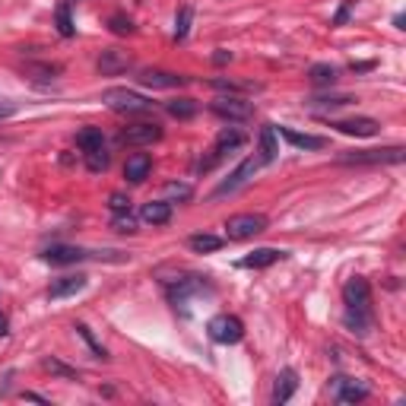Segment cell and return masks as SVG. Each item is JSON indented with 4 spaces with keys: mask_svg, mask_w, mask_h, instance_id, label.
I'll return each instance as SVG.
<instances>
[{
    "mask_svg": "<svg viewBox=\"0 0 406 406\" xmlns=\"http://www.w3.org/2000/svg\"><path fill=\"white\" fill-rule=\"evenodd\" d=\"M343 305H346V315H343V324H346V330L365 333L375 327V311H371V283L365 276H353L343 286Z\"/></svg>",
    "mask_w": 406,
    "mask_h": 406,
    "instance_id": "6da1fadb",
    "label": "cell"
},
{
    "mask_svg": "<svg viewBox=\"0 0 406 406\" xmlns=\"http://www.w3.org/2000/svg\"><path fill=\"white\" fill-rule=\"evenodd\" d=\"M42 261L48 263H80V261H112V263H124L130 261V254L124 251H86V248H73V245H51V248L42 251Z\"/></svg>",
    "mask_w": 406,
    "mask_h": 406,
    "instance_id": "7a4b0ae2",
    "label": "cell"
},
{
    "mask_svg": "<svg viewBox=\"0 0 406 406\" xmlns=\"http://www.w3.org/2000/svg\"><path fill=\"white\" fill-rule=\"evenodd\" d=\"M403 159V146H384V150H349L337 156V162L339 166H400Z\"/></svg>",
    "mask_w": 406,
    "mask_h": 406,
    "instance_id": "3957f363",
    "label": "cell"
},
{
    "mask_svg": "<svg viewBox=\"0 0 406 406\" xmlns=\"http://www.w3.org/2000/svg\"><path fill=\"white\" fill-rule=\"evenodd\" d=\"M102 102L105 108H112L114 114H146L152 112V98L140 96L134 89H124V86H114V89L102 92Z\"/></svg>",
    "mask_w": 406,
    "mask_h": 406,
    "instance_id": "277c9868",
    "label": "cell"
},
{
    "mask_svg": "<svg viewBox=\"0 0 406 406\" xmlns=\"http://www.w3.org/2000/svg\"><path fill=\"white\" fill-rule=\"evenodd\" d=\"M267 226H270V219L263 216V213H235V216L226 219V238L229 241H248L254 238V235L267 232Z\"/></svg>",
    "mask_w": 406,
    "mask_h": 406,
    "instance_id": "5b68a950",
    "label": "cell"
},
{
    "mask_svg": "<svg viewBox=\"0 0 406 406\" xmlns=\"http://www.w3.org/2000/svg\"><path fill=\"white\" fill-rule=\"evenodd\" d=\"M206 337H210L213 343H219V346H235V343H241V337H245V324H241V317L222 311V315L206 321Z\"/></svg>",
    "mask_w": 406,
    "mask_h": 406,
    "instance_id": "8992f818",
    "label": "cell"
},
{
    "mask_svg": "<svg viewBox=\"0 0 406 406\" xmlns=\"http://www.w3.org/2000/svg\"><path fill=\"white\" fill-rule=\"evenodd\" d=\"M248 136L241 134V130H235V127H226V130H219V136H216V143H213V150L206 152V156L197 162V172H213V168L226 159V152H232V150H238L241 143H245Z\"/></svg>",
    "mask_w": 406,
    "mask_h": 406,
    "instance_id": "52a82bcc",
    "label": "cell"
},
{
    "mask_svg": "<svg viewBox=\"0 0 406 406\" xmlns=\"http://www.w3.org/2000/svg\"><path fill=\"white\" fill-rule=\"evenodd\" d=\"M210 112L222 121H251L254 118V105L245 96H219L210 102Z\"/></svg>",
    "mask_w": 406,
    "mask_h": 406,
    "instance_id": "ba28073f",
    "label": "cell"
},
{
    "mask_svg": "<svg viewBox=\"0 0 406 406\" xmlns=\"http://www.w3.org/2000/svg\"><path fill=\"white\" fill-rule=\"evenodd\" d=\"M162 140V124L156 121H140V124H130L118 134L121 146H152Z\"/></svg>",
    "mask_w": 406,
    "mask_h": 406,
    "instance_id": "9c48e42d",
    "label": "cell"
},
{
    "mask_svg": "<svg viewBox=\"0 0 406 406\" xmlns=\"http://www.w3.org/2000/svg\"><path fill=\"white\" fill-rule=\"evenodd\" d=\"M330 391L337 397V403H362V400L371 397V387L369 384L355 381V378H346V375H333L330 378Z\"/></svg>",
    "mask_w": 406,
    "mask_h": 406,
    "instance_id": "30bf717a",
    "label": "cell"
},
{
    "mask_svg": "<svg viewBox=\"0 0 406 406\" xmlns=\"http://www.w3.org/2000/svg\"><path fill=\"white\" fill-rule=\"evenodd\" d=\"M136 80L143 86H150V89H181V86L191 83V76L172 73V70H159V67H143Z\"/></svg>",
    "mask_w": 406,
    "mask_h": 406,
    "instance_id": "8fae6325",
    "label": "cell"
},
{
    "mask_svg": "<svg viewBox=\"0 0 406 406\" xmlns=\"http://www.w3.org/2000/svg\"><path fill=\"white\" fill-rule=\"evenodd\" d=\"M257 168H261V159H257V156H248V159H245V162H241L238 168H235L232 175H229L226 181H222V184H219L216 191H213V197L235 194V191H238V188H245V184H248V181L254 178V172H257Z\"/></svg>",
    "mask_w": 406,
    "mask_h": 406,
    "instance_id": "7c38bea8",
    "label": "cell"
},
{
    "mask_svg": "<svg viewBox=\"0 0 406 406\" xmlns=\"http://www.w3.org/2000/svg\"><path fill=\"white\" fill-rule=\"evenodd\" d=\"M127 70H134V58L127 51L105 48V51L98 54V73L102 76H118V73H127Z\"/></svg>",
    "mask_w": 406,
    "mask_h": 406,
    "instance_id": "4fadbf2b",
    "label": "cell"
},
{
    "mask_svg": "<svg viewBox=\"0 0 406 406\" xmlns=\"http://www.w3.org/2000/svg\"><path fill=\"white\" fill-rule=\"evenodd\" d=\"M89 286V276H83V273H67V276H58L51 279V286H48V299H70V295L83 292V289Z\"/></svg>",
    "mask_w": 406,
    "mask_h": 406,
    "instance_id": "5bb4252c",
    "label": "cell"
},
{
    "mask_svg": "<svg viewBox=\"0 0 406 406\" xmlns=\"http://www.w3.org/2000/svg\"><path fill=\"white\" fill-rule=\"evenodd\" d=\"M276 134L286 140L289 146H295V150H327L330 146V140L327 136H317V134H301V130H292V127H276Z\"/></svg>",
    "mask_w": 406,
    "mask_h": 406,
    "instance_id": "9a60e30c",
    "label": "cell"
},
{
    "mask_svg": "<svg viewBox=\"0 0 406 406\" xmlns=\"http://www.w3.org/2000/svg\"><path fill=\"white\" fill-rule=\"evenodd\" d=\"M286 257H289V251L257 248V251H251L248 257H241L238 267H241V270H267V267H273V263H279V261H286Z\"/></svg>",
    "mask_w": 406,
    "mask_h": 406,
    "instance_id": "2e32d148",
    "label": "cell"
},
{
    "mask_svg": "<svg viewBox=\"0 0 406 406\" xmlns=\"http://www.w3.org/2000/svg\"><path fill=\"white\" fill-rule=\"evenodd\" d=\"M295 391H299V371H295V369H283L276 375V381H273V394H270L273 406L289 403V400L295 397Z\"/></svg>",
    "mask_w": 406,
    "mask_h": 406,
    "instance_id": "e0dca14e",
    "label": "cell"
},
{
    "mask_svg": "<svg viewBox=\"0 0 406 406\" xmlns=\"http://www.w3.org/2000/svg\"><path fill=\"white\" fill-rule=\"evenodd\" d=\"M276 156H279L276 124H263L261 136H257V159H261V166H270V162H276Z\"/></svg>",
    "mask_w": 406,
    "mask_h": 406,
    "instance_id": "ac0fdd59",
    "label": "cell"
},
{
    "mask_svg": "<svg viewBox=\"0 0 406 406\" xmlns=\"http://www.w3.org/2000/svg\"><path fill=\"white\" fill-rule=\"evenodd\" d=\"M330 127H337L339 134L346 136H375L381 130L375 118H343V121H330Z\"/></svg>",
    "mask_w": 406,
    "mask_h": 406,
    "instance_id": "d6986e66",
    "label": "cell"
},
{
    "mask_svg": "<svg viewBox=\"0 0 406 406\" xmlns=\"http://www.w3.org/2000/svg\"><path fill=\"white\" fill-rule=\"evenodd\" d=\"M150 172H152L150 152H134V156H127V162H124V178H127L130 184H143V181L150 178Z\"/></svg>",
    "mask_w": 406,
    "mask_h": 406,
    "instance_id": "ffe728a7",
    "label": "cell"
},
{
    "mask_svg": "<svg viewBox=\"0 0 406 406\" xmlns=\"http://www.w3.org/2000/svg\"><path fill=\"white\" fill-rule=\"evenodd\" d=\"M140 219L146 226H168L172 222V203L168 200H150L140 206Z\"/></svg>",
    "mask_w": 406,
    "mask_h": 406,
    "instance_id": "44dd1931",
    "label": "cell"
},
{
    "mask_svg": "<svg viewBox=\"0 0 406 406\" xmlns=\"http://www.w3.org/2000/svg\"><path fill=\"white\" fill-rule=\"evenodd\" d=\"M337 80L339 67H333V64H311L308 67V83L317 89H330V86H337Z\"/></svg>",
    "mask_w": 406,
    "mask_h": 406,
    "instance_id": "7402d4cb",
    "label": "cell"
},
{
    "mask_svg": "<svg viewBox=\"0 0 406 406\" xmlns=\"http://www.w3.org/2000/svg\"><path fill=\"white\" fill-rule=\"evenodd\" d=\"M191 26H194V7H191V3H184V7H178V13H175V35H172L175 45L188 42Z\"/></svg>",
    "mask_w": 406,
    "mask_h": 406,
    "instance_id": "603a6c76",
    "label": "cell"
},
{
    "mask_svg": "<svg viewBox=\"0 0 406 406\" xmlns=\"http://www.w3.org/2000/svg\"><path fill=\"white\" fill-rule=\"evenodd\" d=\"M83 162L92 175H102V172H108V166H112V152H108L105 146H96V150L83 152Z\"/></svg>",
    "mask_w": 406,
    "mask_h": 406,
    "instance_id": "cb8c5ba5",
    "label": "cell"
},
{
    "mask_svg": "<svg viewBox=\"0 0 406 406\" xmlns=\"http://www.w3.org/2000/svg\"><path fill=\"white\" fill-rule=\"evenodd\" d=\"M188 248L194 254H213V251L222 248V238L219 235H210V232H200V235H191L188 238Z\"/></svg>",
    "mask_w": 406,
    "mask_h": 406,
    "instance_id": "d4e9b609",
    "label": "cell"
},
{
    "mask_svg": "<svg viewBox=\"0 0 406 406\" xmlns=\"http://www.w3.org/2000/svg\"><path fill=\"white\" fill-rule=\"evenodd\" d=\"M166 112L178 121H191L197 112H200V105H197L194 98H172V102H166Z\"/></svg>",
    "mask_w": 406,
    "mask_h": 406,
    "instance_id": "484cf974",
    "label": "cell"
},
{
    "mask_svg": "<svg viewBox=\"0 0 406 406\" xmlns=\"http://www.w3.org/2000/svg\"><path fill=\"white\" fill-rule=\"evenodd\" d=\"M54 23H58V32L64 38H73L76 35L73 16H70V0H60V3H58V10H54Z\"/></svg>",
    "mask_w": 406,
    "mask_h": 406,
    "instance_id": "4316f807",
    "label": "cell"
},
{
    "mask_svg": "<svg viewBox=\"0 0 406 406\" xmlns=\"http://www.w3.org/2000/svg\"><path fill=\"white\" fill-rule=\"evenodd\" d=\"M73 330H76V337H80V339L86 343V346H89V353L96 355V359H102V362L108 359V349L102 346V343H98V339H96V333H92L89 327H86V324H73Z\"/></svg>",
    "mask_w": 406,
    "mask_h": 406,
    "instance_id": "83f0119b",
    "label": "cell"
},
{
    "mask_svg": "<svg viewBox=\"0 0 406 406\" xmlns=\"http://www.w3.org/2000/svg\"><path fill=\"white\" fill-rule=\"evenodd\" d=\"M76 146L80 150H96V146H105V134H102V127H83L80 134H76Z\"/></svg>",
    "mask_w": 406,
    "mask_h": 406,
    "instance_id": "f1b7e54d",
    "label": "cell"
},
{
    "mask_svg": "<svg viewBox=\"0 0 406 406\" xmlns=\"http://www.w3.org/2000/svg\"><path fill=\"white\" fill-rule=\"evenodd\" d=\"M166 197H168V203H188L191 197H194V188L191 184H184V181H168L166 184Z\"/></svg>",
    "mask_w": 406,
    "mask_h": 406,
    "instance_id": "f546056e",
    "label": "cell"
},
{
    "mask_svg": "<svg viewBox=\"0 0 406 406\" xmlns=\"http://www.w3.org/2000/svg\"><path fill=\"white\" fill-rule=\"evenodd\" d=\"M42 365H45V371H51V375H58V378H67V381H80V371L70 369V365H64V362L54 359V355H48Z\"/></svg>",
    "mask_w": 406,
    "mask_h": 406,
    "instance_id": "4dcf8cb0",
    "label": "cell"
},
{
    "mask_svg": "<svg viewBox=\"0 0 406 406\" xmlns=\"http://www.w3.org/2000/svg\"><path fill=\"white\" fill-rule=\"evenodd\" d=\"M108 29H112L114 35H134L136 26H134V19H130L127 13H112L108 16Z\"/></svg>",
    "mask_w": 406,
    "mask_h": 406,
    "instance_id": "1f68e13d",
    "label": "cell"
},
{
    "mask_svg": "<svg viewBox=\"0 0 406 406\" xmlns=\"http://www.w3.org/2000/svg\"><path fill=\"white\" fill-rule=\"evenodd\" d=\"M355 98L353 96H321V98H308L305 105L308 108H343V105H353Z\"/></svg>",
    "mask_w": 406,
    "mask_h": 406,
    "instance_id": "d6a6232c",
    "label": "cell"
},
{
    "mask_svg": "<svg viewBox=\"0 0 406 406\" xmlns=\"http://www.w3.org/2000/svg\"><path fill=\"white\" fill-rule=\"evenodd\" d=\"M210 86L219 92H229V96H241V92L261 89V86H254V83H232V80H210Z\"/></svg>",
    "mask_w": 406,
    "mask_h": 406,
    "instance_id": "836d02e7",
    "label": "cell"
},
{
    "mask_svg": "<svg viewBox=\"0 0 406 406\" xmlns=\"http://www.w3.org/2000/svg\"><path fill=\"white\" fill-rule=\"evenodd\" d=\"M112 229L114 232H121V235H134L136 232V219L130 216V213H114Z\"/></svg>",
    "mask_w": 406,
    "mask_h": 406,
    "instance_id": "e575fe53",
    "label": "cell"
},
{
    "mask_svg": "<svg viewBox=\"0 0 406 406\" xmlns=\"http://www.w3.org/2000/svg\"><path fill=\"white\" fill-rule=\"evenodd\" d=\"M353 7H355V0H343V3H339V10L337 13H333V19H330V26H346L349 23V16H353Z\"/></svg>",
    "mask_w": 406,
    "mask_h": 406,
    "instance_id": "d590c367",
    "label": "cell"
},
{
    "mask_svg": "<svg viewBox=\"0 0 406 406\" xmlns=\"http://www.w3.org/2000/svg\"><path fill=\"white\" fill-rule=\"evenodd\" d=\"M108 210L112 213H130V197L121 194V191H114V194L108 197Z\"/></svg>",
    "mask_w": 406,
    "mask_h": 406,
    "instance_id": "8d00e7d4",
    "label": "cell"
},
{
    "mask_svg": "<svg viewBox=\"0 0 406 406\" xmlns=\"http://www.w3.org/2000/svg\"><path fill=\"white\" fill-rule=\"evenodd\" d=\"M232 58H235L232 51H226V48H216L210 60H213V64H216V67H226V64H232Z\"/></svg>",
    "mask_w": 406,
    "mask_h": 406,
    "instance_id": "74e56055",
    "label": "cell"
},
{
    "mask_svg": "<svg viewBox=\"0 0 406 406\" xmlns=\"http://www.w3.org/2000/svg\"><path fill=\"white\" fill-rule=\"evenodd\" d=\"M13 114H16L13 102H10V98H0V121H3V118H13Z\"/></svg>",
    "mask_w": 406,
    "mask_h": 406,
    "instance_id": "f35d334b",
    "label": "cell"
},
{
    "mask_svg": "<svg viewBox=\"0 0 406 406\" xmlns=\"http://www.w3.org/2000/svg\"><path fill=\"white\" fill-rule=\"evenodd\" d=\"M375 67V60H362V64H349V70L353 73H365V70H371Z\"/></svg>",
    "mask_w": 406,
    "mask_h": 406,
    "instance_id": "ab89813d",
    "label": "cell"
},
{
    "mask_svg": "<svg viewBox=\"0 0 406 406\" xmlns=\"http://www.w3.org/2000/svg\"><path fill=\"white\" fill-rule=\"evenodd\" d=\"M23 400H35V403H51V400H48V397H42V394H32V391H23Z\"/></svg>",
    "mask_w": 406,
    "mask_h": 406,
    "instance_id": "60d3db41",
    "label": "cell"
},
{
    "mask_svg": "<svg viewBox=\"0 0 406 406\" xmlns=\"http://www.w3.org/2000/svg\"><path fill=\"white\" fill-rule=\"evenodd\" d=\"M0 337H10V317L0 311Z\"/></svg>",
    "mask_w": 406,
    "mask_h": 406,
    "instance_id": "b9f144b4",
    "label": "cell"
},
{
    "mask_svg": "<svg viewBox=\"0 0 406 406\" xmlns=\"http://www.w3.org/2000/svg\"><path fill=\"white\" fill-rule=\"evenodd\" d=\"M394 29H406V16H403V13L394 16Z\"/></svg>",
    "mask_w": 406,
    "mask_h": 406,
    "instance_id": "7bdbcfd3",
    "label": "cell"
},
{
    "mask_svg": "<svg viewBox=\"0 0 406 406\" xmlns=\"http://www.w3.org/2000/svg\"><path fill=\"white\" fill-rule=\"evenodd\" d=\"M70 3H73V0H70Z\"/></svg>",
    "mask_w": 406,
    "mask_h": 406,
    "instance_id": "ee69618b",
    "label": "cell"
}]
</instances>
